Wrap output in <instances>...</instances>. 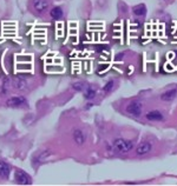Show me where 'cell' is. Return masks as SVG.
<instances>
[{
	"instance_id": "10",
	"label": "cell",
	"mask_w": 177,
	"mask_h": 186,
	"mask_svg": "<svg viewBox=\"0 0 177 186\" xmlns=\"http://www.w3.org/2000/svg\"><path fill=\"white\" fill-rule=\"evenodd\" d=\"M177 97V90L176 89H171V90H168L161 95V99L163 101H171L174 100Z\"/></svg>"
},
{
	"instance_id": "5",
	"label": "cell",
	"mask_w": 177,
	"mask_h": 186,
	"mask_svg": "<svg viewBox=\"0 0 177 186\" xmlns=\"http://www.w3.org/2000/svg\"><path fill=\"white\" fill-rule=\"evenodd\" d=\"M7 106H12V107H19V106H24L27 104L26 99L24 97H13L11 99H8L6 101Z\"/></svg>"
},
{
	"instance_id": "15",
	"label": "cell",
	"mask_w": 177,
	"mask_h": 186,
	"mask_svg": "<svg viewBox=\"0 0 177 186\" xmlns=\"http://www.w3.org/2000/svg\"><path fill=\"white\" fill-rule=\"evenodd\" d=\"M14 85H15V87L19 89V90H25V87H26V83H25L23 79H20V78H17V79H15Z\"/></svg>"
},
{
	"instance_id": "11",
	"label": "cell",
	"mask_w": 177,
	"mask_h": 186,
	"mask_svg": "<svg viewBox=\"0 0 177 186\" xmlns=\"http://www.w3.org/2000/svg\"><path fill=\"white\" fill-rule=\"evenodd\" d=\"M50 15H51L52 19L59 20V19L63 17V9H61L60 7H53V8L51 9V12H50Z\"/></svg>"
},
{
	"instance_id": "1",
	"label": "cell",
	"mask_w": 177,
	"mask_h": 186,
	"mask_svg": "<svg viewBox=\"0 0 177 186\" xmlns=\"http://www.w3.org/2000/svg\"><path fill=\"white\" fill-rule=\"evenodd\" d=\"M113 147L121 152V153H125V152H129L133 148V142L130 140L123 139V138H118V139L115 140L113 142Z\"/></svg>"
},
{
	"instance_id": "3",
	"label": "cell",
	"mask_w": 177,
	"mask_h": 186,
	"mask_svg": "<svg viewBox=\"0 0 177 186\" xmlns=\"http://www.w3.org/2000/svg\"><path fill=\"white\" fill-rule=\"evenodd\" d=\"M127 112L132 114V116H136V117H139L142 114V104L137 100L135 101H131L128 106H127Z\"/></svg>"
},
{
	"instance_id": "7",
	"label": "cell",
	"mask_w": 177,
	"mask_h": 186,
	"mask_svg": "<svg viewBox=\"0 0 177 186\" xmlns=\"http://www.w3.org/2000/svg\"><path fill=\"white\" fill-rule=\"evenodd\" d=\"M10 172H11V166L7 163L0 160V178L7 179L10 177Z\"/></svg>"
},
{
	"instance_id": "16",
	"label": "cell",
	"mask_w": 177,
	"mask_h": 186,
	"mask_svg": "<svg viewBox=\"0 0 177 186\" xmlns=\"http://www.w3.org/2000/svg\"><path fill=\"white\" fill-rule=\"evenodd\" d=\"M51 155V152H48V151H44V152H42L40 154H39V157H38V161H45V160H47V158Z\"/></svg>"
},
{
	"instance_id": "13",
	"label": "cell",
	"mask_w": 177,
	"mask_h": 186,
	"mask_svg": "<svg viewBox=\"0 0 177 186\" xmlns=\"http://www.w3.org/2000/svg\"><path fill=\"white\" fill-rule=\"evenodd\" d=\"M94 95H96V90L93 87H86L85 89V98L86 99L91 100V99L94 98Z\"/></svg>"
},
{
	"instance_id": "18",
	"label": "cell",
	"mask_w": 177,
	"mask_h": 186,
	"mask_svg": "<svg viewBox=\"0 0 177 186\" xmlns=\"http://www.w3.org/2000/svg\"><path fill=\"white\" fill-rule=\"evenodd\" d=\"M124 57V53H119V54H117V57H116V60L117 61H119V60H122V58Z\"/></svg>"
},
{
	"instance_id": "4",
	"label": "cell",
	"mask_w": 177,
	"mask_h": 186,
	"mask_svg": "<svg viewBox=\"0 0 177 186\" xmlns=\"http://www.w3.org/2000/svg\"><path fill=\"white\" fill-rule=\"evenodd\" d=\"M48 0H32V7L36 12L44 13L48 7Z\"/></svg>"
},
{
	"instance_id": "6",
	"label": "cell",
	"mask_w": 177,
	"mask_h": 186,
	"mask_svg": "<svg viewBox=\"0 0 177 186\" xmlns=\"http://www.w3.org/2000/svg\"><path fill=\"white\" fill-rule=\"evenodd\" d=\"M72 137H73V140L76 141L77 145H83L86 141V134L79 129H77L72 132Z\"/></svg>"
},
{
	"instance_id": "12",
	"label": "cell",
	"mask_w": 177,
	"mask_h": 186,
	"mask_svg": "<svg viewBox=\"0 0 177 186\" xmlns=\"http://www.w3.org/2000/svg\"><path fill=\"white\" fill-rule=\"evenodd\" d=\"M132 12L133 14H136V15H145L146 14V7H145V5H137V6H135L132 8Z\"/></svg>"
},
{
	"instance_id": "2",
	"label": "cell",
	"mask_w": 177,
	"mask_h": 186,
	"mask_svg": "<svg viewBox=\"0 0 177 186\" xmlns=\"http://www.w3.org/2000/svg\"><path fill=\"white\" fill-rule=\"evenodd\" d=\"M14 178H15V182H17L18 184H20V185H30V184L32 183L31 177H30L26 172H24V171H21V170H18V171L15 172Z\"/></svg>"
},
{
	"instance_id": "14",
	"label": "cell",
	"mask_w": 177,
	"mask_h": 186,
	"mask_svg": "<svg viewBox=\"0 0 177 186\" xmlns=\"http://www.w3.org/2000/svg\"><path fill=\"white\" fill-rule=\"evenodd\" d=\"M72 86H73V90H75V91H78V92H80V91H84V90L86 89V84H85V83H83V81L75 83Z\"/></svg>"
},
{
	"instance_id": "17",
	"label": "cell",
	"mask_w": 177,
	"mask_h": 186,
	"mask_svg": "<svg viewBox=\"0 0 177 186\" xmlns=\"http://www.w3.org/2000/svg\"><path fill=\"white\" fill-rule=\"evenodd\" d=\"M113 81H109L104 87H103V91H104V93H109L112 89H113Z\"/></svg>"
},
{
	"instance_id": "8",
	"label": "cell",
	"mask_w": 177,
	"mask_h": 186,
	"mask_svg": "<svg viewBox=\"0 0 177 186\" xmlns=\"http://www.w3.org/2000/svg\"><path fill=\"white\" fill-rule=\"evenodd\" d=\"M151 148H152L151 144L148 142V141H145V142H142V144L136 148V153H137L138 155H143V154L149 153V152L151 151Z\"/></svg>"
},
{
	"instance_id": "9",
	"label": "cell",
	"mask_w": 177,
	"mask_h": 186,
	"mask_svg": "<svg viewBox=\"0 0 177 186\" xmlns=\"http://www.w3.org/2000/svg\"><path fill=\"white\" fill-rule=\"evenodd\" d=\"M145 118L148 119V120H150V121H161V120H163V114L161 113V112H158V111H151V112H148L146 113V116H145Z\"/></svg>"
}]
</instances>
